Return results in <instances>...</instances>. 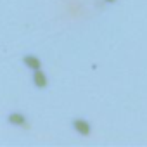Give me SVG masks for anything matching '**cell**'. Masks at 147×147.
<instances>
[{
	"instance_id": "1",
	"label": "cell",
	"mask_w": 147,
	"mask_h": 147,
	"mask_svg": "<svg viewBox=\"0 0 147 147\" xmlns=\"http://www.w3.org/2000/svg\"><path fill=\"white\" fill-rule=\"evenodd\" d=\"M24 62H26L30 67H35V69H36V67H40V61H38L36 57H26V59H24Z\"/></svg>"
},
{
	"instance_id": "2",
	"label": "cell",
	"mask_w": 147,
	"mask_h": 147,
	"mask_svg": "<svg viewBox=\"0 0 147 147\" xmlns=\"http://www.w3.org/2000/svg\"><path fill=\"white\" fill-rule=\"evenodd\" d=\"M75 126H76V128H78V130H80L82 133H85V135L88 133V125H87V123H82V121H76V123H75Z\"/></svg>"
},
{
	"instance_id": "3",
	"label": "cell",
	"mask_w": 147,
	"mask_h": 147,
	"mask_svg": "<svg viewBox=\"0 0 147 147\" xmlns=\"http://www.w3.org/2000/svg\"><path fill=\"white\" fill-rule=\"evenodd\" d=\"M35 82H36L38 87H45V76L42 75V73H36L35 75Z\"/></svg>"
},
{
	"instance_id": "4",
	"label": "cell",
	"mask_w": 147,
	"mask_h": 147,
	"mask_svg": "<svg viewBox=\"0 0 147 147\" xmlns=\"http://www.w3.org/2000/svg\"><path fill=\"white\" fill-rule=\"evenodd\" d=\"M11 121L16 123V125H23V123H24V118L19 116V114H12V116H11Z\"/></svg>"
}]
</instances>
